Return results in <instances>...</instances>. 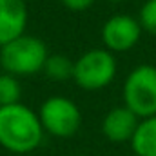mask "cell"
<instances>
[{"label":"cell","mask_w":156,"mask_h":156,"mask_svg":"<svg viewBox=\"0 0 156 156\" xmlns=\"http://www.w3.org/2000/svg\"><path fill=\"white\" fill-rule=\"evenodd\" d=\"M123 105L136 116H156V66L140 64L127 75L122 87Z\"/></svg>","instance_id":"277c9868"},{"label":"cell","mask_w":156,"mask_h":156,"mask_svg":"<svg viewBox=\"0 0 156 156\" xmlns=\"http://www.w3.org/2000/svg\"><path fill=\"white\" fill-rule=\"evenodd\" d=\"M75 156H87V154H75Z\"/></svg>","instance_id":"2e32d148"},{"label":"cell","mask_w":156,"mask_h":156,"mask_svg":"<svg viewBox=\"0 0 156 156\" xmlns=\"http://www.w3.org/2000/svg\"><path fill=\"white\" fill-rule=\"evenodd\" d=\"M60 2L71 11H85L94 4V0H60Z\"/></svg>","instance_id":"4fadbf2b"},{"label":"cell","mask_w":156,"mask_h":156,"mask_svg":"<svg viewBox=\"0 0 156 156\" xmlns=\"http://www.w3.org/2000/svg\"><path fill=\"white\" fill-rule=\"evenodd\" d=\"M44 127L38 113L24 104L0 107V147L15 156L37 151L44 140Z\"/></svg>","instance_id":"6da1fadb"},{"label":"cell","mask_w":156,"mask_h":156,"mask_svg":"<svg viewBox=\"0 0 156 156\" xmlns=\"http://www.w3.org/2000/svg\"><path fill=\"white\" fill-rule=\"evenodd\" d=\"M20 96H22V87L18 78L9 73H2L0 75V107L18 104Z\"/></svg>","instance_id":"8fae6325"},{"label":"cell","mask_w":156,"mask_h":156,"mask_svg":"<svg viewBox=\"0 0 156 156\" xmlns=\"http://www.w3.org/2000/svg\"><path fill=\"white\" fill-rule=\"evenodd\" d=\"M27 20L26 0H0V45L22 37Z\"/></svg>","instance_id":"52a82bcc"},{"label":"cell","mask_w":156,"mask_h":156,"mask_svg":"<svg viewBox=\"0 0 156 156\" xmlns=\"http://www.w3.org/2000/svg\"><path fill=\"white\" fill-rule=\"evenodd\" d=\"M26 2H37V0H26Z\"/></svg>","instance_id":"9a60e30c"},{"label":"cell","mask_w":156,"mask_h":156,"mask_svg":"<svg viewBox=\"0 0 156 156\" xmlns=\"http://www.w3.org/2000/svg\"><path fill=\"white\" fill-rule=\"evenodd\" d=\"M107 2H113V4H118V2H123V0H107Z\"/></svg>","instance_id":"5bb4252c"},{"label":"cell","mask_w":156,"mask_h":156,"mask_svg":"<svg viewBox=\"0 0 156 156\" xmlns=\"http://www.w3.org/2000/svg\"><path fill=\"white\" fill-rule=\"evenodd\" d=\"M138 123H140V118L136 116L129 107L120 105V107H113L104 116L102 133L113 144H125V142L133 140Z\"/></svg>","instance_id":"ba28073f"},{"label":"cell","mask_w":156,"mask_h":156,"mask_svg":"<svg viewBox=\"0 0 156 156\" xmlns=\"http://www.w3.org/2000/svg\"><path fill=\"white\" fill-rule=\"evenodd\" d=\"M142 26L131 15H113L102 26V42L111 53H125L138 45L142 38Z\"/></svg>","instance_id":"8992f818"},{"label":"cell","mask_w":156,"mask_h":156,"mask_svg":"<svg viewBox=\"0 0 156 156\" xmlns=\"http://www.w3.org/2000/svg\"><path fill=\"white\" fill-rule=\"evenodd\" d=\"M11 156H15V154H11Z\"/></svg>","instance_id":"e0dca14e"},{"label":"cell","mask_w":156,"mask_h":156,"mask_svg":"<svg viewBox=\"0 0 156 156\" xmlns=\"http://www.w3.org/2000/svg\"><path fill=\"white\" fill-rule=\"evenodd\" d=\"M129 144L134 156H156V116L142 118Z\"/></svg>","instance_id":"9c48e42d"},{"label":"cell","mask_w":156,"mask_h":156,"mask_svg":"<svg viewBox=\"0 0 156 156\" xmlns=\"http://www.w3.org/2000/svg\"><path fill=\"white\" fill-rule=\"evenodd\" d=\"M73 66L75 62H71L66 55H49L44 66V73L55 82H64L73 78Z\"/></svg>","instance_id":"30bf717a"},{"label":"cell","mask_w":156,"mask_h":156,"mask_svg":"<svg viewBox=\"0 0 156 156\" xmlns=\"http://www.w3.org/2000/svg\"><path fill=\"white\" fill-rule=\"evenodd\" d=\"M42 127L55 138H71L82 125V113L67 96H49L38 111Z\"/></svg>","instance_id":"5b68a950"},{"label":"cell","mask_w":156,"mask_h":156,"mask_svg":"<svg viewBox=\"0 0 156 156\" xmlns=\"http://www.w3.org/2000/svg\"><path fill=\"white\" fill-rule=\"evenodd\" d=\"M118 64L115 53L96 47L82 53L73 66V80L83 91L105 89L116 76Z\"/></svg>","instance_id":"3957f363"},{"label":"cell","mask_w":156,"mask_h":156,"mask_svg":"<svg viewBox=\"0 0 156 156\" xmlns=\"http://www.w3.org/2000/svg\"><path fill=\"white\" fill-rule=\"evenodd\" d=\"M47 45L33 35H22L0 45V66L13 76H33L44 71L47 60Z\"/></svg>","instance_id":"7a4b0ae2"},{"label":"cell","mask_w":156,"mask_h":156,"mask_svg":"<svg viewBox=\"0 0 156 156\" xmlns=\"http://www.w3.org/2000/svg\"><path fill=\"white\" fill-rule=\"evenodd\" d=\"M138 22L142 29L156 37V0H145L138 13Z\"/></svg>","instance_id":"7c38bea8"}]
</instances>
